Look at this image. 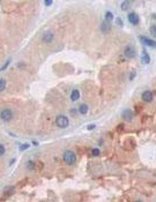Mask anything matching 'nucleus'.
<instances>
[{
    "instance_id": "3",
    "label": "nucleus",
    "mask_w": 156,
    "mask_h": 202,
    "mask_svg": "<svg viewBox=\"0 0 156 202\" xmlns=\"http://www.w3.org/2000/svg\"><path fill=\"white\" fill-rule=\"evenodd\" d=\"M0 119L5 122H8L13 119V111L10 109H3L0 112Z\"/></svg>"
},
{
    "instance_id": "27",
    "label": "nucleus",
    "mask_w": 156,
    "mask_h": 202,
    "mask_svg": "<svg viewBox=\"0 0 156 202\" xmlns=\"http://www.w3.org/2000/svg\"><path fill=\"white\" fill-rule=\"evenodd\" d=\"M116 21H117V23H118V24H119V25H120V27H121V25H123V22H121V20H120V19H119V17H117V19H116Z\"/></svg>"
},
{
    "instance_id": "28",
    "label": "nucleus",
    "mask_w": 156,
    "mask_h": 202,
    "mask_svg": "<svg viewBox=\"0 0 156 202\" xmlns=\"http://www.w3.org/2000/svg\"><path fill=\"white\" fill-rule=\"evenodd\" d=\"M135 202H142L141 200H138V201H135Z\"/></svg>"
},
{
    "instance_id": "2",
    "label": "nucleus",
    "mask_w": 156,
    "mask_h": 202,
    "mask_svg": "<svg viewBox=\"0 0 156 202\" xmlns=\"http://www.w3.org/2000/svg\"><path fill=\"white\" fill-rule=\"evenodd\" d=\"M56 125L59 127V128H66L68 125H70V120L66 115L64 114H60L56 118Z\"/></svg>"
},
{
    "instance_id": "22",
    "label": "nucleus",
    "mask_w": 156,
    "mask_h": 202,
    "mask_svg": "<svg viewBox=\"0 0 156 202\" xmlns=\"http://www.w3.org/2000/svg\"><path fill=\"white\" fill-rule=\"evenodd\" d=\"M5 153H6V148H5V146H3V144H0V156H2Z\"/></svg>"
},
{
    "instance_id": "5",
    "label": "nucleus",
    "mask_w": 156,
    "mask_h": 202,
    "mask_svg": "<svg viewBox=\"0 0 156 202\" xmlns=\"http://www.w3.org/2000/svg\"><path fill=\"white\" fill-rule=\"evenodd\" d=\"M127 19H128L130 23H131V24H133V25H138V24H139V22H140V17H139V15H138L135 12L130 13V14L127 15Z\"/></svg>"
},
{
    "instance_id": "23",
    "label": "nucleus",
    "mask_w": 156,
    "mask_h": 202,
    "mask_svg": "<svg viewBox=\"0 0 156 202\" xmlns=\"http://www.w3.org/2000/svg\"><path fill=\"white\" fill-rule=\"evenodd\" d=\"M28 148H29V144L24 143V144H21V147H20V150H21V151H23V150H27Z\"/></svg>"
},
{
    "instance_id": "8",
    "label": "nucleus",
    "mask_w": 156,
    "mask_h": 202,
    "mask_svg": "<svg viewBox=\"0 0 156 202\" xmlns=\"http://www.w3.org/2000/svg\"><path fill=\"white\" fill-rule=\"evenodd\" d=\"M141 98H142V101L146 102V103H150V102H153V100H154V94L150 90H146V91H144Z\"/></svg>"
},
{
    "instance_id": "17",
    "label": "nucleus",
    "mask_w": 156,
    "mask_h": 202,
    "mask_svg": "<svg viewBox=\"0 0 156 202\" xmlns=\"http://www.w3.org/2000/svg\"><path fill=\"white\" fill-rule=\"evenodd\" d=\"M10 60H12L10 58H8V59H7V61H6V63H5V64H3V65H2L1 67H0V72H3V71H5V69H6V68H7L8 66H9V64H10Z\"/></svg>"
},
{
    "instance_id": "13",
    "label": "nucleus",
    "mask_w": 156,
    "mask_h": 202,
    "mask_svg": "<svg viewBox=\"0 0 156 202\" xmlns=\"http://www.w3.org/2000/svg\"><path fill=\"white\" fill-rule=\"evenodd\" d=\"M79 112H80L81 114H86V113L88 112V105H87V104H81V105L79 106Z\"/></svg>"
},
{
    "instance_id": "18",
    "label": "nucleus",
    "mask_w": 156,
    "mask_h": 202,
    "mask_svg": "<svg viewBox=\"0 0 156 202\" xmlns=\"http://www.w3.org/2000/svg\"><path fill=\"white\" fill-rule=\"evenodd\" d=\"M6 88V80L5 79H0V93H2Z\"/></svg>"
},
{
    "instance_id": "24",
    "label": "nucleus",
    "mask_w": 156,
    "mask_h": 202,
    "mask_svg": "<svg viewBox=\"0 0 156 202\" xmlns=\"http://www.w3.org/2000/svg\"><path fill=\"white\" fill-rule=\"evenodd\" d=\"M44 3H45V6L49 7V6H51V5L53 3V1H52V0H48V1H44Z\"/></svg>"
},
{
    "instance_id": "12",
    "label": "nucleus",
    "mask_w": 156,
    "mask_h": 202,
    "mask_svg": "<svg viewBox=\"0 0 156 202\" xmlns=\"http://www.w3.org/2000/svg\"><path fill=\"white\" fill-rule=\"evenodd\" d=\"M142 63L144 64H149L150 63V58H149V56L146 51H142Z\"/></svg>"
},
{
    "instance_id": "9",
    "label": "nucleus",
    "mask_w": 156,
    "mask_h": 202,
    "mask_svg": "<svg viewBox=\"0 0 156 202\" xmlns=\"http://www.w3.org/2000/svg\"><path fill=\"white\" fill-rule=\"evenodd\" d=\"M53 34L51 32V31H46V32H44V35L42 36V41L44 42V43H46V44H49V43H51L52 41H53Z\"/></svg>"
},
{
    "instance_id": "19",
    "label": "nucleus",
    "mask_w": 156,
    "mask_h": 202,
    "mask_svg": "<svg viewBox=\"0 0 156 202\" xmlns=\"http://www.w3.org/2000/svg\"><path fill=\"white\" fill-rule=\"evenodd\" d=\"M27 169L28 170H34L35 169V163L32 161H28L27 162Z\"/></svg>"
},
{
    "instance_id": "26",
    "label": "nucleus",
    "mask_w": 156,
    "mask_h": 202,
    "mask_svg": "<svg viewBox=\"0 0 156 202\" xmlns=\"http://www.w3.org/2000/svg\"><path fill=\"white\" fill-rule=\"evenodd\" d=\"M135 78V71H133L132 73H131V76H130V80H133Z\"/></svg>"
},
{
    "instance_id": "25",
    "label": "nucleus",
    "mask_w": 156,
    "mask_h": 202,
    "mask_svg": "<svg viewBox=\"0 0 156 202\" xmlns=\"http://www.w3.org/2000/svg\"><path fill=\"white\" fill-rule=\"evenodd\" d=\"M94 128H95V125H88V126H87V129H88V131H92Z\"/></svg>"
},
{
    "instance_id": "14",
    "label": "nucleus",
    "mask_w": 156,
    "mask_h": 202,
    "mask_svg": "<svg viewBox=\"0 0 156 202\" xmlns=\"http://www.w3.org/2000/svg\"><path fill=\"white\" fill-rule=\"evenodd\" d=\"M131 5H132V2H131V1H123V2H121L120 8H121L123 10H127V9L131 7Z\"/></svg>"
},
{
    "instance_id": "1",
    "label": "nucleus",
    "mask_w": 156,
    "mask_h": 202,
    "mask_svg": "<svg viewBox=\"0 0 156 202\" xmlns=\"http://www.w3.org/2000/svg\"><path fill=\"white\" fill-rule=\"evenodd\" d=\"M63 159L67 165H73L77 162V155L72 150H65L63 154Z\"/></svg>"
},
{
    "instance_id": "10",
    "label": "nucleus",
    "mask_w": 156,
    "mask_h": 202,
    "mask_svg": "<svg viewBox=\"0 0 156 202\" xmlns=\"http://www.w3.org/2000/svg\"><path fill=\"white\" fill-rule=\"evenodd\" d=\"M79 98H80V91H79L78 89H74V90L71 93V101L77 102V101H79Z\"/></svg>"
},
{
    "instance_id": "16",
    "label": "nucleus",
    "mask_w": 156,
    "mask_h": 202,
    "mask_svg": "<svg viewBox=\"0 0 156 202\" xmlns=\"http://www.w3.org/2000/svg\"><path fill=\"white\" fill-rule=\"evenodd\" d=\"M13 192H14V187L13 186H7V187L3 188V193L5 194H12Z\"/></svg>"
},
{
    "instance_id": "4",
    "label": "nucleus",
    "mask_w": 156,
    "mask_h": 202,
    "mask_svg": "<svg viewBox=\"0 0 156 202\" xmlns=\"http://www.w3.org/2000/svg\"><path fill=\"white\" fill-rule=\"evenodd\" d=\"M124 54H125V57L128 58V59L135 58V56H137V50H135V47H134L132 44H128V45L125 47V50H124Z\"/></svg>"
},
{
    "instance_id": "15",
    "label": "nucleus",
    "mask_w": 156,
    "mask_h": 202,
    "mask_svg": "<svg viewBox=\"0 0 156 202\" xmlns=\"http://www.w3.org/2000/svg\"><path fill=\"white\" fill-rule=\"evenodd\" d=\"M112 20H113V14H112L111 12H106V13H105V21L110 23Z\"/></svg>"
},
{
    "instance_id": "20",
    "label": "nucleus",
    "mask_w": 156,
    "mask_h": 202,
    "mask_svg": "<svg viewBox=\"0 0 156 202\" xmlns=\"http://www.w3.org/2000/svg\"><path fill=\"white\" fill-rule=\"evenodd\" d=\"M99 154H101V151H99V149H92L91 150V156H94V157H97V156H99Z\"/></svg>"
},
{
    "instance_id": "6",
    "label": "nucleus",
    "mask_w": 156,
    "mask_h": 202,
    "mask_svg": "<svg viewBox=\"0 0 156 202\" xmlns=\"http://www.w3.org/2000/svg\"><path fill=\"white\" fill-rule=\"evenodd\" d=\"M140 41L144 43V45L156 49V42L155 41H153V39H150V38H147V37H145V36H140Z\"/></svg>"
},
{
    "instance_id": "21",
    "label": "nucleus",
    "mask_w": 156,
    "mask_h": 202,
    "mask_svg": "<svg viewBox=\"0 0 156 202\" xmlns=\"http://www.w3.org/2000/svg\"><path fill=\"white\" fill-rule=\"evenodd\" d=\"M149 31H150V34H152L154 37H156V24H153V25L150 27Z\"/></svg>"
},
{
    "instance_id": "7",
    "label": "nucleus",
    "mask_w": 156,
    "mask_h": 202,
    "mask_svg": "<svg viewBox=\"0 0 156 202\" xmlns=\"http://www.w3.org/2000/svg\"><path fill=\"white\" fill-rule=\"evenodd\" d=\"M121 115H123V119L126 121V122H131L132 120H133V117H134V114H133V112H132V110H125V111H123V113H121Z\"/></svg>"
},
{
    "instance_id": "11",
    "label": "nucleus",
    "mask_w": 156,
    "mask_h": 202,
    "mask_svg": "<svg viewBox=\"0 0 156 202\" xmlns=\"http://www.w3.org/2000/svg\"><path fill=\"white\" fill-rule=\"evenodd\" d=\"M101 30L103 31V32H109L110 30H111V25H110V23L109 22H103L102 24H101Z\"/></svg>"
}]
</instances>
